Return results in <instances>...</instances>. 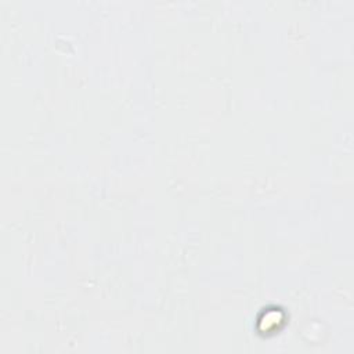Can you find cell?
<instances>
[{"mask_svg": "<svg viewBox=\"0 0 354 354\" xmlns=\"http://www.w3.org/2000/svg\"><path fill=\"white\" fill-rule=\"evenodd\" d=\"M286 322V313L277 306H271L264 308L257 321H256V329L259 333L268 336L275 332H278Z\"/></svg>", "mask_w": 354, "mask_h": 354, "instance_id": "cell-1", "label": "cell"}]
</instances>
